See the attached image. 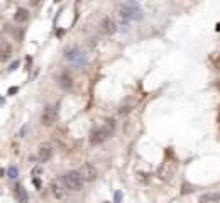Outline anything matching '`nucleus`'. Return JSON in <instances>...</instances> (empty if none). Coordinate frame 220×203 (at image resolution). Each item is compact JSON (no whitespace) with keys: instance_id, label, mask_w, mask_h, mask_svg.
<instances>
[{"instance_id":"13","label":"nucleus","mask_w":220,"mask_h":203,"mask_svg":"<svg viewBox=\"0 0 220 203\" xmlns=\"http://www.w3.org/2000/svg\"><path fill=\"white\" fill-rule=\"evenodd\" d=\"M14 20H15V22H19V24H22V22H26V20H29V10L24 9V7L17 9V10H15V14H14Z\"/></svg>"},{"instance_id":"16","label":"nucleus","mask_w":220,"mask_h":203,"mask_svg":"<svg viewBox=\"0 0 220 203\" xmlns=\"http://www.w3.org/2000/svg\"><path fill=\"white\" fill-rule=\"evenodd\" d=\"M19 176V169L15 166H10L9 169H7V178H10V180H15V178Z\"/></svg>"},{"instance_id":"15","label":"nucleus","mask_w":220,"mask_h":203,"mask_svg":"<svg viewBox=\"0 0 220 203\" xmlns=\"http://www.w3.org/2000/svg\"><path fill=\"white\" fill-rule=\"evenodd\" d=\"M202 203H218L220 201V195L218 193H210V195H203L200 198Z\"/></svg>"},{"instance_id":"12","label":"nucleus","mask_w":220,"mask_h":203,"mask_svg":"<svg viewBox=\"0 0 220 203\" xmlns=\"http://www.w3.org/2000/svg\"><path fill=\"white\" fill-rule=\"evenodd\" d=\"M134 107H136V100H134V98H127V100L119 107V114L120 115H125V114H129V112L134 109Z\"/></svg>"},{"instance_id":"3","label":"nucleus","mask_w":220,"mask_h":203,"mask_svg":"<svg viewBox=\"0 0 220 203\" xmlns=\"http://www.w3.org/2000/svg\"><path fill=\"white\" fill-rule=\"evenodd\" d=\"M64 58L69 61V63L76 64V66H83L86 64V58L83 54V51L78 46H69L64 49Z\"/></svg>"},{"instance_id":"11","label":"nucleus","mask_w":220,"mask_h":203,"mask_svg":"<svg viewBox=\"0 0 220 203\" xmlns=\"http://www.w3.org/2000/svg\"><path fill=\"white\" fill-rule=\"evenodd\" d=\"M10 56H12V46H10V43H9V41H2V44H0V59L7 61Z\"/></svg>"},{"instance_id":"6","label":"nucleus","mask_w":220,"mask_h":203,"mask_svg":"<svg viewBox=\"0 0 220 203\" xmlns=\"http://www.w3.org/2000/svg\"><path fill=\"white\" fill-rule=\"evenodd\" d=\"M78 173H80V176L83 178V181H95V180H97V176H98L97 168H95L92 163H85L80 168V171H78Z\"/></svg>"},{"instance_id":"24","label":"nucleus","mask_w":220,"mask_h":203,"mask_svg":"<svg viewBox=\"0 0 220 203\" xmlns=\"http://www.w3.org/2000/svg\"><path fill=\"white\" fill-rule=\"evenodd\" d=\"M27 129H29L27 125H24V127H22V130H20V135H22V137H24V134H26V132H27Z\"/></svg>"},{"instance_id":"10","label":"nucleus","mask_w":220,"mask_h":203,"mask_svg":"<svg viewBox=\"0 0 220 203\" xmlns=\"http://www.w3.org/2000/svg\"><path fill=\"white\" fill-rule=\"evenodd\" d=\"M58 85L61 86L63 90H69L73 86V78L71 74H69L68 71H63L59 74V78H58Z\"/></svg>"},{"instance_id":"9","label":"nucleus","mask_w":220,"mask_h":203,"mask_svg":"<svg viewBox=\"0 0 220 203\" xmlns=\"http://www.w3.org/2000/svg\"><path fill=\"white\" fill-rule=\"evenodd\" d=\"M51 190H53V195H54L56 198H64L66 191H68V188H66V185L63 183V178H59V180H54L51 183Z\"/></svg>"},{"instance_id":"20","label":"nucleus","mask_w":220,"mask_h":203,"mask_svg":"<svg viewBox=\"0 0 220 203\" xmlns=\"http://www.w3.org/2000/svg\"><path fill=\"white\" fill-rule=\"evenodd\" d=\"M17 92H19V86H10V88H9V95H14Z\"/></svg>"},{"instance_id":"26","label":"nucleus","mask_w":220,"mask_h":203,"mask_svg":"<svg viewBox=\"0 0 220 203\" xmlns=\"http://www.w3.org/2000/svg\"><path fill=\"white\" fill-rule=\"evenodd\" d=\"M217 122H218V129H220V115L217 117Z\"/></svg>"},{"instance_id":"25","label":"nucleus","mask_w":220,"mask_h":203,"mask_svg":"<svg viewBox=\"0 0 220 203\" xmlns=\"http://www.w3.org/2000/svg\"><path fill=\"white\" fill-rule=\"evenodd\" d=\"M215 29H217V32H220V22L217 24V27H215Z\"/></svg>"},{"instance_id":"8","label":"nucleus","mask_w":220,"mask_h":203,"mask_svg":"<svg viewBox=\"0 0 220 203\" xmlns=\"http://www.w3.org/2000/svg\"><path fill=\"white\" fill-rule=\"evenodd\" d=\"M98 27H100V32L105 36H112L117 32V24L114 22V19L110 17H103L100 20V24H98Z\"/></svg>"},{"instance_id":"4","label":"nucleus","mask_w":220,"mask_h":203,"mask_svg":"<svg viewBox=\"0 0 220 203\" xmlns=\"http://www.w3.org/2000/svg\"><path fill=\"white\" fill-rule=\"evenodd\" d=\"M63 183L66 185V188L71 191H78L83 186V178L80 176L78 171H68L63 175Z\"/></svg>"},{"instance_id":"21","label":"nucleus","mask_w":220,"mask_h":203,"mask_svg":"<svg viewBox=\"0 0 220 203\" xmlns=\"http://www.w3.org/2000/svg\"><path fill=\"white\" fill-rule=\"evenodd\" d=\"M115 203H120V200H122V193H120V191H117V193H115Z\"/></svg>"},{"instance_id":"1","label":"nucleus","mask_w":220,"mask_h":203,"mask_svg":"<svg viewBox=\"0 0 220 203\" xmlns=\"http://www.w3.org/2000/svg\"><path fill=\"white\" fill-rule=\"evenodd\" d=\"M115 14H117V17H119L120 22L125 24V26L130 22V20H141V19L144 17L142 9H141L136 2L119 3V5L115 7Z\"/></svg>"},{"instance_id":"22","label":"nucleus","mask_w":220,"mask_h":203,"mask_svg":"<svg viewBox=\"0 0 220 203\" xmlns=\"http://www.w3.org/2000/svg\"><path fill=\"white\" fill-rule=\"evenodd\" d=\"M32 183H34L36 188H41V181H39V178H34V180H32Z\"/></svg>"},{"instance_id":"14","label":"nucleus","mask_w":220,"mask_h":203,"mask_svg":"<svg viewBox=\"0 0 220 203\" xmlns=\"http://www.w3.org/2000/svg\"><path fill=\"white\" fill-rule=\"evenodd\" d=\"M15 198L20 201V203H27V200H29V196H27V191L24 190V186H20V185H17L15 186Z\"/></svg>"},{"instance_id":"5","label":"nucleus","mask_w":220,"mask_h":203,"mask_svg":"<svg viewBox=\"0 0 220 203\" xmlns=\"http://www.w3.org/2000/svg\"><path fill=\"white\" fill-rule=\"evenodd\" d=\"M56 119H58V107L48 105L46 109H44L43 115H41V124H43L44 127H51L53 124L56 122Z\"/></svg>"},{"instance_id":"27","label":"nucleus","mask_w":220,"mask_h":203,"mask_svg":"<svg viewBox=\"0 0 220 203\" xmlns=\"http://www.w3.org/2000/svg\"><path fill=\"white\" fill-rule=\"evenodd\" d=\"M103 203H109V201H103Z\"/></svg>"},{"instance_id":"23","label":"nucleus","mask_w":220,"mask_h":203,"mask_svg":"<svg viewBox=\"0 0 220 203\" xmlns=\"http://www.w3.org/2000/svg\"><path fill=\"white\" fill-rule=\"evenodd\" d=\"M17 66H19V61H15V63H12V64H10V68H9V69H10V71H14Z\"/></svg>"},{"instance_id":"2","label":"nucleus","mask_w":220,"mask_h":203,"mask_svg":"<svg viewBox=\"0 0 220 203\" xmlns=\"http://www.w3.org/2000/svg\"><path fill=\"white\" fill-rule=\"evenodd\" d=\"M114 130H115V120H112V119L105 120V124H103L102 127L93 129L90 132V144H92V146H98V144L105 142V140L114 134Z\"/></svg>"},{"instance_id":"17","label":"nucleus","mask_w":220,"mask_h":203,"mask_svg":"<svg viewBox=\"0 0 220 203\" xmlns=\"http://www.w3.org/2000/svg\"><path fill=\"white\" fill-rule=\"evenodd\" d=\"M192 191H193V186L190 183H183V185H181V195H188Z\"/></svg>"},{"instance_id":"18","label":"nucleus","mask_w":220,"mask_h":203,"mask_svg":"<svg viewBox=\"0 0 220 203\" xmlns=\"http://www.w3.org/2000/svg\"><path fill=\"white\" fill-rule=\"evenodd\" d=\"M41 175H43V166H36L34 169H32V176L34 178H39Z\"/></svg>"},{"instance_id":"19","label":"nucleus","mask_w":220,"mask_h":203,"mask_svg":"<svg viewBox=\"0 0 220 203\" xmlns=\"http://www.w3.org/2000/svg\"><path fill=\"white\" fill-rule=\"evenodd\" d=\"M212 61H213V64H215V66H217V68L220 69V54L212 56Z\"/></svg>"},{"instance_id":"7","label":"nucleus","mask_w":220,"mask_h":203,"mask_svg":"<svg viewBox=\"0 0 220 203\" xmlns=\"http://www.w3.org/2000/svg\"><path fill=\"white\" fill-rule=\"evenodd\" d=\"M53 152H54V149H53L51 142H43L37 147V157H39V161H43V163H46V161L51 159Z\"/></svg>"}]
</instances>
